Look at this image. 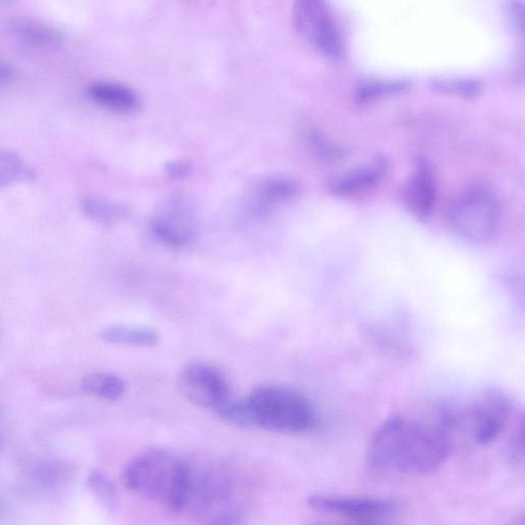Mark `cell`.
I'll return each instance as SVG.
<instances>
[{"label":"cell","mask_w":525,"mask_h":525,"mask_svg":"<svg viewBox=\"0 0 525 525\" xmlns=\"http://www.w3.org/2000/svg\"><path fill=\"white\" fill-rule=\"evenodd\" d=\"M386 170L384 160H377L369 167H362L331 180L329 190L341 197H352L373 189Z\"/></svg>","instance_id":"obj_13"},{"label":"cell","mask_w":525,"mask_h":525,"mask_svg":"<svg viewBox=\"0 0 525 525\" xmlns=\"http://www.w3.org/2000/svg\"><path fill=\"white\" fill-rule=\"evenodd\" d=\"M83 213L92 221L101 225H114L128 217V209L108 199L87 196L80 201Z\"/></svg>","instance_id":"obj_15"},{"label":"cell","mask_w":525,"mask_h":525,"mask_svg":"<svg viewBox=\"0 0 525 525\" xmlns=\"http://www.w3.org/2000/svg\"><path fill=\"white\" fill-rule=\"evenodd\" d=\"M29 174L24 161L15 152L0 150V188L9 187Z\"/></svg>","instance_id":"obj_19"},{"label":"cell","mask_w":525,"mask_h":525,"mask_svg":"<svg viewBox=\"0 0 525 525\" xmlns=\"http://www.w3.org/2000/svg\"><path fill=\"white\" fill-rule=\"evenodd\" d=\"M298 185L291 179L274 177L267 179L259 186V197L264 203L277 204L297 195Z\"/></svg>","instance_id":"obj_18"},{"label":"cell","mask_w":525,"mask_h":525,"mask_svg":"<svg viewBox=\"0 0 525 525\" xmlns=\"http://www.w3.org/2000/svg\"><path fill=\"white\" fill-rule=\"evenodd\" d=\"M153 236L168 248H186L195 235L192 213L185 205L175 203L159 213L151 222Z\"/></svg>","instance_id":"obj_10"},{"label":"cell","mask_w":525,"mask_h":525,"mask_svg":"<svg viewBox=\"0 0 525 525\" xmlns=\"http://www.w3.org/2000/svg\"><path fill=\"white\" fill-rule=\"evenodd\" d=\"M100 336L109 344L121 346L153 347L159 342L156 330L142 326H110L102 330Z\"/></svg>","instance_id":"obj_14"},{"label":"cell","mask_w":525,"mask_h":525,"mask_svg":"<svg viewBox=\"0 0 525 525\" xmlns=\"http://www.w3.org/2000/svg\"><path fill=\"white\" fill-rule=\"evenodd\" d=\"M89 488L108 509L117 507L118 495L112 480L101 471H93L88 479Z\"/></svg>","instance_id":"obj_20"},{"label":"cell","mask_w":525,"mask_h":525,"mask_svg":"<svg viewBox=\"0 0 525 525\" xmlns=\"http://www.w3.org/2000/svg\"><path fill=\"white\" fill-rule=\"evenodd\" d=\"M436 182L431 167L421 163L406 192L407 206L419 218L429 217L436 203Z\"/></svg>","instance_id":"obj_11"},{"label":"cell","mask_w":525,"mask_h":525,"mask_svg":"<svg viewBox=\"0 0 525 525\" xmlns=\"http://www.w3.org/2000/svg\"><path fill=\"white\" fill-rule=\"evenodd\" d=\"M128 490L172 512L186 510L190 466L164 449H150L131 460L123 473Z\"/></svg>","instance_id":"obj_3"},{"label":"cell","mask_w":525,"mask_h":525,"mask_svg":"<svg viewBox=\"0 0 525 525\" xmlns=\"http://www.w3.org/2000/svg\"><path fill=\"white\" fill-rule=\"evenodd\" d=\"M82 384L88 393L110 401L123 397L126 392L125 381L113 374L93 373L87 375Z\"/></svg>","instance_id":"obj_16"},{"label":"cell","mask_w":525,"mask_h":525,"mask_svg":"<svg viewBox=\"0 0 525 525\" xmlns=\"http://www.w3.org/2000/svg\"><path fill=\"white\" fill-rule=\"evenodd\" d=\"M451 226L463 239L487 242L501 225V208L496 196L484 188L468 190L456 201L450 215Z\"/></svg>","instance_id":"obj_5"},{"label":"cell","mask_w":525,"mask_h":525,"mask_svg":"<svg viewBox=\"0 0 525 525\" xmlns=\"http://www.w3.org/2000/svg\"><path fill=\"white\" fill-rule=\"evenodd\" d=\"M409 88L406 80H369L360 84L356 97L360 102H372L385 96L403 92Z\"/></svg>","instance_id":"obj_17"},{"label":"cell","mask_w":525,"mask_h":525,"mask_svg":"<svg viewBox=\"0 0 525 525\" xmlns=\"http://www.w3.org/2000/svg\"><path fill=\"white\" fill-rule=\"evenodd\" d=\"M190 466L189 497L187 508L209 510L229 498L231 484L226 472L216 468Z\"/></svg>","instance_id":"obj_9"},{"label":"cell","mask_w":525,"mask_h":525,"mask_svg":"<svg viewBox=\"0 0 525 525\" xmlns=\"http://www.w3.org/2000/svg\"><path fill=\"white\" fill-rule=\"evenodd\" d=\"M432 86L439 92L464 97H474L481 90L476 80L468 78H438L433 80Z\"/></svg>","instance_id":"obj_22"},{"label":"cell","mask_w":525,"mask_h":525,"mask_svg":"<svg viewBox=\"0 0 525 525\" xmlns=\"http://www.w3.org/2000/svg\"><path fill=\"white\" fill-rule=\"evenodd\" d=\"M31 474L33 482L42 489H52L64 481L67 475L65 466L59 463H42L35 467Z\"/></svg>","instance_id":"obj_23"},{"label":"cell","mask_w":525,"mask_h":525,"mask_svg":"<svg viewBox=\"0 0 525 525\" xmlns=\"http://www.w3.org/2000/svg\"><path fill=\"white\" fill-rule=\"evenodd\" d=\"M88 95L97 105L116 113H134L141 106L138 94L123 84L97 82L89 87Z\"/></svg>","instance_id":"obj_12"},{"label":"cell","mask_w":525,"mask_h":525,"mask_svg":"<svg viewBox=\"0 0 525 525\" xmlns=\"http://www.w3.org/2000/svg\"><path fill=\"white\" fill-rule=\"evenodd\" d=\"M311 525H392L391 523L385 521L384 519H375V520H350L347 523L343 524H329V523H312Z\"/></svg>","instance_id":"obj_26"},{"label":"cell","mask_w":525,"mask_h":525,"mask_svg":"<svg viewBox=\"0 0 525 525\" xmlns=\"http://www.w3.org/2000/svg\"><path fill=\"white\" fill-rule=\"evenodd\" d=\"M167 175L172 179H183L191 174L192 168L187 160L175 159L169 161L165 167Z\"/></svg>","instance_id":"obj_25"},{"label":"cell","mask_w":525,"mask_h":525,"mask_svg":"<svg viewBox=\"0 0 525 525\" xmlns=\"http://www.w3.org/2000/svg\"><path fill=\"white\" fill-rule=\"evenodd\" d=\"M513 412V402L506 393L495 389L482 391L466 406H460L461 432L478 446H489L505 432Z\"/></svg>","instance_id":"obj_4"},{"label":"cell","mask_w":525,"mask_h":525,"mask_svg":"<svg viewBox=\"0 0 525 525\" xmlns=\"http://www.w3.org/2000/svg\"><path fill=\"white\" fill-rule=\"evenodd\" d=\"M296 30L317 51L330 58H340L345 50L342 31L326 3L299 0L294 5Z\"/></svg>","instance_id":"obj_6"},{"label":"cell","mask_w":525,"mask_h":525,"mask_svg":"<svg viewBox=\"0 0 525 525\" xmlns=\"http://www.w3.org/2000/svg\"><path fill=\"white\" fill-rule=\"evenodd\" d=\"M180 393L194 405L218 411L231 399V388L225 374L206 362H193L178 378Z\"/></svg>","instance_id":"obj_7"},{"label":"cell","mask_w":525,"mask_h":525,"mask_svg":"<svg viewBox=\"0 0 525 525\" xmlns=\"http://www.w3.org/2000/svg\"><path fill=\"white\" fill-rule=\"evenodd\" d=\"M226 420L238 427L299 434L314 426L315 412L301 393L287 387L263 385L245 397L233 399L226 411Z\"/></svg>","instance_id":"obj_2"},{"label":"cell","mask_w":525,"mask_h":525,"mask_svg":"<svg viewBox=\"0 0 525 525\" xmlns=\"http://www.w3.org/2000/svg\"><path fill=\"white\" fill-rule=\"evenodd\" d=\"M307 502L315 510L349 520L383 519L397 509L390 500L370 497L314 495Z\"/></svg>","instance_id":"obj_8"},{"label":"cell","mask_w":525,"mask_h":525,"mask_svg":"<svg viewBox=\"0 0 525 525\" xmlns=\"http://www.w3.org/2000/svg\"><path fill=\"white\" fill-rule=\"evenodd\" d=\"M20 34L25 42L39 47H52L61 42L59 32L43 24H25L21 27Z\"/></svg>","instance_id":"obj_21"},{"label":"cell","mask_w":525,"mask_h":525,"mask_svg":"<svg viewBox=\"0 0 525 525\" xmlns=\"http://www.w3.org/2000/svg\"><path fill=\"white\" fill-rule=\"evenodd\" d=\"M509 454L513 461L522 462L524 456V428L523 420L520 418L518 425L512 434L509 442Z\"/></svg>","instance_id":"obj_24"},{"label":"cell","mask_w":525,"mask_h":525,"mask_svg":"<svg viewBox=\"0 0 525 525\" xmlns=\"http://www.w3.org/2000/svg\"><path fill=\"white\" fill-rule=\"evenodd\" d=\"M453 449V438L430 421L394 416L374 432L367 451L373 473L425 475L439 469Z\"/></svg>","instance_id":"obj_1"},{"label":"cell","mask_w":525,"mask_h":525,"mask_svg":"<svg viewBox=\"0 0 525 525\" xmlns=\"http://www.w3.org/2000/svg\"><path fill=\"white\" fill-rule=\"evenodd\" d=\"M14 75V71L10 66L0 63V84L12 82Z\"/></svg>","instance_id":"obj_27"},{"label":"cell","mask_w":525,"mask_h":525,"mask_svg":"<svg viewBox=\"0 0 525 525\" xmlns=\"http://www.w3.org/2000/svg\"><path fill=\"white\" fill-rule=\"evenodd\" d=\"M214 525H237V521L232 516H226V518L216 520Z\"/></svg>","instance_id":"obj_28"}]
</instances>
